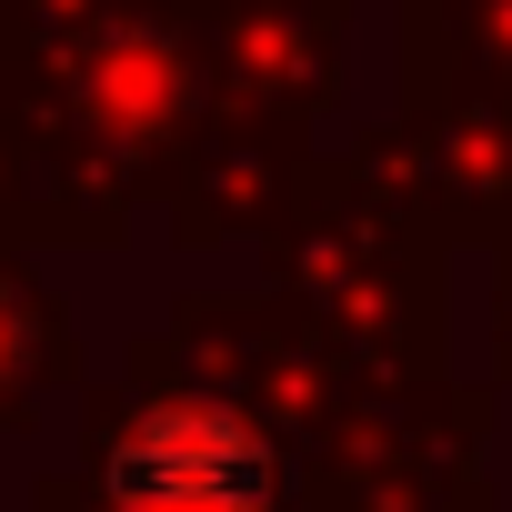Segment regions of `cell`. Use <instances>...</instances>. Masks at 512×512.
I'll return each instance as SVG.
<instances>
[{
    "label": "cell",
    "mask_w": 512,
    "mask_h": 512,
    "mask_svg": "<svg viewBox=\"0 0 512 512\" xmlns=\"http://www.w3.org/2000/svg\"><path fill=\"white\" fill-rule=\"evenodd\" d=\"M121 512H262V452L231 412H151L121 442Z\"/></svg>",
    "instance_id": "obj_1"
}]
</instances>
